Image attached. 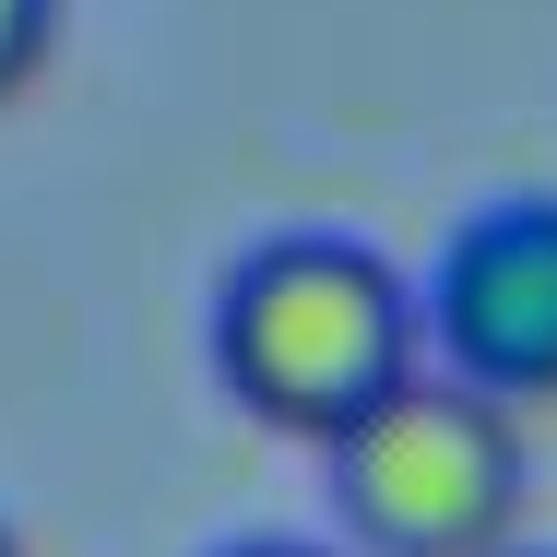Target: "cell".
Listing matches in <instances>:
<instances>
[{
  "mask_svg": "<svg viewBox=\"0 0 557 557\" xmlns=\"http://www.w3.org/2000/svg\"><path fill=\"white\" fill-rule=\"evenodd\" d=\"M225 557H333V546H225Z\"/></svg>",
  "mask_w": 557,
  "mask_h": 557,
  "instance_id": "5b68a950",
  "label": "cell"
},
{
  "mask_svg": "<svg viewBox=\"0 0 557 557\" xmlns=\"http://www.w3.org/2000/svg\"><path fill=\"white\" fill-rule=\"evenodd\" d=\"M48 36H60V0H0V96H24V84H36Z\"/></svg>",
  "mask_w": 557,
  "mask_h": 557,
  "instance_id": "277c9868",
  "label": "cell"
},
{
  "mask_svg": "<svg viewBox=\"0 0 557 557\" xmlns=\"http://www.w3.org/2000/svg\"><path fill=\"white\" fill-rule=\"evenodd\" d=\"M510 557H522V546H510Z\"/></svg>",
  "mask_w": 557,
  "mask_h": 557,
  "instance_id": "52a82bcc",
  "label": "cell"
},
{
  "mask_svg": "<svg viewBox=\"0 0 557 557\" xmlns=\"http://www.w3.org/2000/svg\"><path fill=\"white\" fill-rule=\"evenodd\" d=\"M522 404L450 380L440 356L333 440V510L368 557H510L522 534Z\"/></svg>",
  "mask_w": 557,
  "mask_h": 557,
  "instance_id": "7a4b0ae2",
  "label": "cell"
},
{
  "mask_svg": "<svg viewBox=\"0 0 557 557\" xmlns=\"http://www.w3.org/2000/svg\"><path fill=\"white\" fill-rule=\"evenodd\" d=\"M428 344L498 404H557V190L486 202L428 273Z\"/></svg>",
  "mask_w": 557,
  "mask_h": 557,
  "instance_id": "3957f363",
  "label": "cell"
},
{
  "mask_svg": "<svg viewBox=\"0 0 557 557\" xmlns=\"http://www.w3.org/2000/svg\"><path fill=\"white\" fill-rule=\"evenodd\" d=\"M0 557H24V546H12V522H0Z\"/></svg>",
  "mask_w": 557,
  "mask_h": 557,
  "instance_id": "8992f818",
  "label": "cell"
},
{
  "mask_svg": "<svg viewBox=\"0 0 557 557\" xmlns=\"http://www.w3.org/2000/svg\"><path fill=\"white\" fill-rule=\"evenodd\" d=\"M428 297L368 249V237H261L214 297V368L225 392L285 428V440L333 450L356 416H380L416 368H428Z\"/></svg>",
  "mask_w": 557,
  "mask_h": 557,
  "instance_id": "6da1fadb",
  "label": "cell"
}]
</instances>
